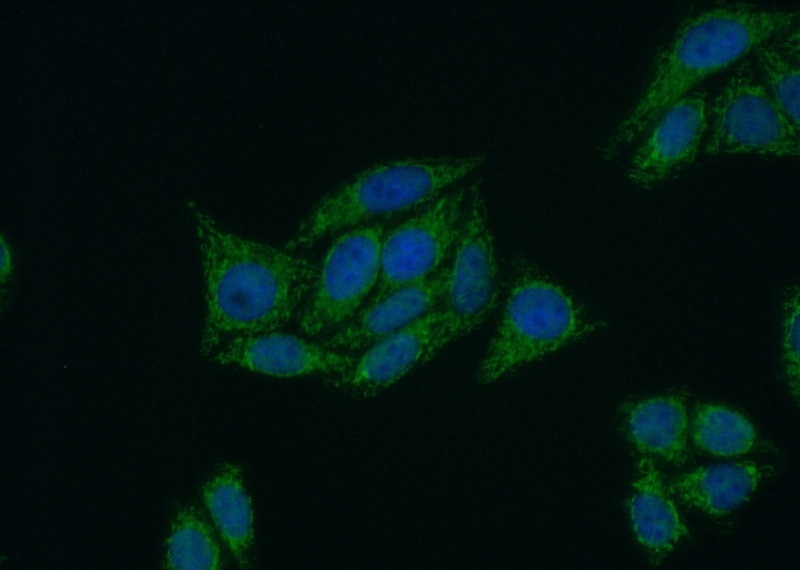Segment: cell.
Segmentation results:
<instances>
[{"label": "cell", "mask_w": 800, "mask_h": 570, "mask_svg": "<svg viewBox=\"0 0 800 570\" xmlns=\"http://www.w3.org/2000/svg\"><path fill=\"white\" fill-rule=\"evenodd\" d=\"M195 219L205 289L203 355L236 337L279 331L300 315L317 282L314 261L225 231L199 210Z\"/></svg>", "instance_id": "cell-1"}, {"label": "cell", "mask_w": 800, "mask_h": 570, "mask_svg": "<svg viewBox=\"0 0 800 570\" xmlns=\"http://www.w3.org/2000/svg\"><path fill=\"white\" fill-rule=\"evenodd\" d=\"M798 11L734 2L685 17L659 51L650 79L604 142L609 160L636 144L675 102L759 45L798 25Z\"/></svg>", "instance_id": "cell-2"}, {"label": "cell", "mask_w": 800, "mask_h": 570, "mask_svg": "<svg viewBox=\"0 0 800 570\" xmlns=\"http://www.w3.org/2000/svg\"><path fill=\"white\" fill-rule=\"evenodd\" d=\"M485 159L483 154L434 156L375 165L314 205L284 248L307 249L328 235L375 217L431 203Z\"/></svg>", "instance_id": "cell-3"}, {"label": "cell", "mask_w": 800, "mask_h": 570, "mask_svg": "<svg viewBox=\"0 0 800 570\" xmlns=\"http://www.w3.org/2000/svg\"><path fill=\"white\" fill-rule=\"evenodd\" d=\"M567 291L528 262H519L496 332L477 378L490 384L566 346L589 330Z\"/></svg>", "instance_id": "cell-4"}, {"label": "cell", "mask_w": 800, "mask_h": 570, "mask_svg": "<svg viewBox=\"0 0 800 570\" xmlns=\"http://www.w3.org/2000/svg\"><path fill=\"white\" fill-rule=\"evenodd\" d=\"M751 61H742L710 101L704 152L798 157L800 127L777 104Z\"/></svg>", "instance_id": "cell-5"}, {"label": "cell", "mask_w": 800, "mask_h": 570, "mask_svg": "<svg viewBox=\"0 0 800 570\" xmlns=\"http://www.w3.org/2000/svg\"><path fill=\"white\" fill-rule=\"evenodd\" d=\"M499 267L486 202L478 183L469 186L462 229L450 261L440 323L427 362L478 328L498 304Z\"/></svg>", "instance_id": "cell-6"}, {"label": "cell", "mask_w": 800, "mask_h": 570, "mask_svg": "<svg viewBox=\"0 0 800 570\" xmlns=\"http://www.w3.org/2000/svg\"><path fill=\"white\" fill-rule=\"evenodd\" d=\"M385 235L380 223L360 225L332 243L300 315L308 336L332 333L359 313L380 275Z\"/></svg>", "instance_id": "cell-7"}, {"label": "cell", "mask_w": 800, "mask_h": 570, "mask_svg": "<svg viewBox=\"0 0 800 570\" xmlns=\"http://www.w3.org/2000/svg\"><path fill=\"white\" fill-rule=\"evenodd\" d=\"M468 191L469 186H462L442 194L421 213L385 233L378 283L364 307L431 277L450 262L462 229Z\"/></svg>", "instance_id": "cell-8"}, {"label": "cell", "mask_w": 800, "mask_h": 570, "mask_svg": "<svg viewBox=\"0 0 800 570\" xmlns=\"http://www.w3.org/2000/svg\"><path fill=\"white\" fill-rule=\"evenodd\" d=\"M710 120L705 90H693L670 106L639 140L628 166L629 180L651 187L694 161Z\"/></svg>", "instance_id": "cell-9"}, {"label": "cell", "mask_w": 800, "mask_h": 570, "mask_svg": "<svg viewBox=\"0 0 800 570\" xmlns=\"http://www.w3.org/2000/svg\"><path fill=\"white\" fill-rule=\"evenodd\" d=\"M224 365L274 377L325 375L334 381L354 366L357 357L279 331L230 339L210 355Z\"/></svg>", "instance_id": "cell-10"}, {"label": "cell", "mask_w": 800, "mask_h": 570, "mask_svg": "<svg viewBox=\"0 0 800 570\" xmlns=\"http://www.w3.org/2000/svg\"><path fill=\"white\" fill-rule=\"evenodd\" d=\"M449 274L450 262L431 277L403 287L378 303L362 308L348 323L330 333L322 344L336 351L353 354L367 349L418 318L441 309Z\"/></svg>", "instance_id": "cell-11"}, {"label": "cell", "mask_w": 800, "mask_h": 570, "mask_svg": "<svg viewBox=\"0 0 800 570\" xmlns=\"http://www.w3.org/2000/svg\"><path fill=\"white\" fill-rule=\"evenodd\" d=\"M440 309L383 337L357 357L354 366L334 380L359 396H373L414 368L427 363V354L440 323Z\"/></svg>", "instance_id": "cell-12"}, {"label": "cell", "mask_w": 800, "mask_h": 570, "mask_svg": "<svg viewBox=\"0 0 800 570\" xmlns=\"http://www.w3.org/2000/svg\"><path fill=\"white\" fill-rule=\"evenodd\" d=\"M628 510L638 542L654 556L669 554L689 533L650 456L639 459Z\"/></svg>", "instance_id": "cell-13"}, {"label": "cell", "mask_w": 800, "mask_h": 570, "mask_svg": "<svg viewBox=\"0 0 800 570\" xmlns=\"http://www.w3.org/2000/svg\"><path fill=\"white\" fill-rule=\"evenodd\" d=\"M771 469L752 462L700 467L667 484L672 496L710 515H724L744 503Z\"/></svg>", "instance_id": "cell-14"}, {"label": "cell", "mask_w": 800, "mask_h": 570, "mask_svg": "<svg viewBox=\"0 0 800 570\" xmlns=\"http://www.w3.org/2000/svg\"><path fill=\"white\" fill-rule=\"evenodd\" d=\"M628 436L643 455L670 464L688 458L689 416L680 395L669 394L633 403L626 412Z\"/></svg>", "instance_id": "cell-15"}, {"label": "cell", "mask_w": 800, "mask_h": 570, "mask_svg": "<svg viewBox=\"0 0 800 570\" xmlns=\"http://www.w3.org/2000/svg\"><path fill=\"white\" fill-rule=\"evenodd\" d=\"M202 500L219 535L241 568L252 565L254 512L239 466L221 464L204 483Z\"/></svg>", "instance_id": "cell-16"}, {"label": "cell", "mask_w": 800, "mask_h": 570, "mask_svg": "<svg viewBox=\"0 0 800 570\" xmlns=\"http://www.w3.org/2000/svg\"><path fill=\"white\" fill-rule=\"evenodd\" d=\"M752 62L756 71L788 118L799 125V30L798 25L756 47Z\"/></svg>", "instance_id": "cell-17"}, {"label": "cell", "mask_w": 800, "mask_h": 570, "mask_svg": "<svg viewBox=\"0 0 800 570\" xmlns=\"http://www.w3.org/2000/svg\"><path fill=\"white\" fill-rule=\"evenodd\" d=\"M223 566L216 534L193 506L181 507L166 540L164 567L172 570H218Z\"/></svg>", "instance_id": "cell-18"}, {"label": "cell", "mask_w": 800, "mask_h": 570, "mask_svg": "<svg viewBox=\"0 0 800 570\" xmlns=\"http://www.w3.org/2000/svg\"><path fill=\"white\" fill-rule=\"evenodd\" d=\"M689 436L699 449L721 457L747 454L757 441L754 426L743 415L716 404L695 408L689 420Z\"/></svg>", "instance_id": "cell-19"}, {"label": "cell", "mask_w": 800, "mask_h": 570, "mask_svg": "<svg viewBox=\"0 0 800 570\" xmlns=\"http://www.w3.org/2000/svg\"><path fill=\"white\" fill-rule=\"evenodd\" d=\"M784 370L793 397H799V294L787 302L783 323Z\"/></svg>", "instance_id": "cell-20"}, {"label": "cell", "mask_w": 800, "mask_h": 570, "mask_svg": "<svg viewBox=\"0 0 800 570\" xmlns=\"http://www.w3.org/2000/svg\"><path fill=\"white\" fill-rule=\"evenodd\" d=\"M12 270V258L8 245L5 244L2 238L1 245V281L2 283L10 275Z\"/></svg>", "instance_id": "cell-21"}]
</instances>
